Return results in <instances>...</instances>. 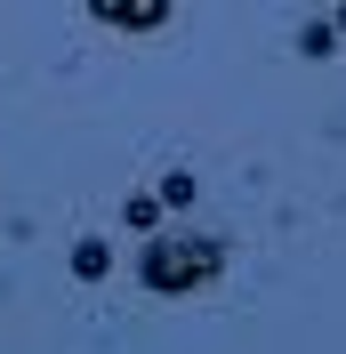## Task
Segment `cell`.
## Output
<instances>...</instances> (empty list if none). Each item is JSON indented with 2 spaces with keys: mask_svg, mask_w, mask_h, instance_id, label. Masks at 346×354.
Wrapping results in <instances>:
<instances>
[{
  "mask_svg": "<svg viewBox=\"0 0 346 354\" xmlns=\"http://www.w3.org/2000/svg\"><path fill=\"white\" fill-rule=\"evenodd\" d=\"M89 17L113 24V32H161L177 8H170V0H89Z\"/></svg>",
  "mask_w": 346,
  "mask_h": 354,
  "instance_id": "obj_2",
  "label": "cell"
},
{
  "mask_svg": "<svg viewBox=\"0 0 346 354\" xmlns=\"http://www.w3.org/2000/svg\"><path fill=\"white\" fill-rule=\"evenodd\" d=\"M330 48H338V32H330V17H314L298 32V57H330Z\"/></svg>",
  "mask_w": 346,
  "mask_h": 354,
  "instance_id": "obj_6",
  "label": "cell"
},
{
  "mask_svg": "<svg viewBox=\"0 0 346 354\" xmlns=\"http://www.w3.org/2000/svg\"><path fill=\"white\" fill-rule=\"evenodd\" d=\"M161 218H170V209H161V194H129V201H121V225H129V234H145V242H153V234H170Z\"/></svg>",
  "mask_w": 346,
  "mask_h": 354,
  "instance_id": "obj_4",
  "label": "cell"
},
{
  "mask_svg": "<svg viewBox=\"0 0 346 354\" xmlns=\"http://www.w3.org/2000/svg\"><path fill=\"white\" fill-rule=\"evenodd\" d=\"M330 32H338V41H346V8H338V17H330Z\"/></svg>",
  "mask_w": 346,
  "mask_h": 354,
  "instance_id": "obj_7",
  "label": "cell"
},
{
  "mask_svg": "<svg viewBox=\"0 0 346 354\" xmlns=\"http://www.w3.org/2000/svg\"><path fill=\"white\" fill-rule=\"evenodd\" d=\"M65 266H73V282H105L113 274V242L105 234H81V242L65 250Z\"/></svg>",
  "mask_w": 346,
  "mask_h": 354,
  "instance_id": "obj_3",
  "label": "cell"
},
{
  "mask_svg": "<svg viewBox=\"0 0 346 354\" xmlns=\"http://www.w3.org/2000/svg\"><path fill=\"white\" fill-rule=\"evenodd\" d=\"M194 194H201L194 169H170V177H161V209H194Z\"/></svg>",
  "mask_w": 346,
  "mask_h": 354,
  "instance_id": "obj_5",
  "label": "cell"
},
{
  "mask_svg": "<svg viewBox=\"0 0 346 354\" xmlns=\"http://www.w3.org/2000/svg\"><path fill=\"white\" fill-rule=\"evenodd\" d=\"M226 282V242L217 234H153L137 250V290L153 298H201Z\"/></svg>",
  "mask_w": 346,
  "mask_h": 354,
  "instance_id": "obj_1",
  "label": "cell"
}]
</instances>
